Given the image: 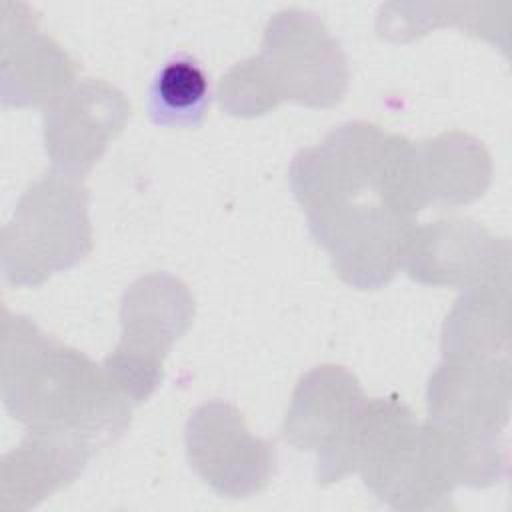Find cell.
I'll return each instance as SVG.
<instances>
[{"label":"cell","instance_id":"cell-13","mask_svg":"<svg viewBox=\"0 0 512 512\" xmlns=\"http://www.w3.org/2000/svg\"><path fill=\"white\" fill-rule=\"evenodd\" d=\"M96 450L80 436L28 426L16 448L2 456L0 500L4 510H28L74 482Z\"/></svg>","mask_w":512,"mask_h":512},{"label":"cell","instance_id":"cell-12","mask_svg":"<svg viewBox=\"0 0 512 512\" xmlns=\"http://www.w3.org/2000/svg\"><path fill=\"white\" fill-rule=\"evenodd\" d=\"M2 8V104L46 108L72 88L78 64L36 28L28 4L6 2Z\"/></svg>","mask_w":512,"mask_h":512},{"label":"cell","instance_id":"cell-6","mask_svg":"<svg viewBox=\"0 0 512 512\" xmlns=\"http://www.w3.org/2000/svg\"><path fill=\"white\" fill-rule=\"evenodd\" d=\"M194 318L188 286L172 274L152 272L132 282L120 302L122 338L102 360L110 384L132 404L152 396L172 344Z\"/></svg>","mask_w":512,"mask_h":512},{"label":"cell","instance_id":"cell-10","mask_svg":"<svg viewBox=\"0 0 512 512\" xmlns=\"http://www.w3.org/2000/svg\"><path fill=\"white\" fill-rule=\"evenodd\" d=\"M510 244L468 218L414 226L402 252L404 272L428 286L468 288L508 276Z\"/></svg>","mask_w":512,"mask_h":512},{"label":"cell","instance_id":"cell-9","mask_svg":"<svg viewBox=\"0 0 512 512\" xmlns=\"http://www.w3.org/2000/svg\"><path fill=\"white\" fill-rule=\"evenodd\" d=\"M192 470L220 496L248 498L274 474L276 446L254 436L242 412L224 400L198 406L184 428Z\"/></svg>","mask_w":512,"mask_h":512},{"label":"cell","instance_id":"cell-4","mask_svg":"<svg viewBox=\"0 0 512 512\" xmlns=\"http://www.w3.org/2000/svg\"><path fill=\"white\" fill-rule=\"evenodd\" d=\"M356 470L366 488L396 510H446L458 486L436 428L418 422L396 396L366 400Z\"/></svg>","mask_w":512,"mask_h":512},{"label":"cell","instance_id":"cell-16","mask_svg":"<svg viewBox=\"0 0 512 512\" xmlns=\"http://www.w3.org/2000/svg\"><path fill=\"white\" fill-rule=\"evenodd\" d=\"M210 106V80L202 64L178 54L156 72L148 112L154 124L166 128H198Z\"/></svg>","mask_w":512,"mask_h":512},{"label":"cell","instance_id":"cell-11","mask_svg":"<svg viewBox=\"0 0 512 512\" xmlns=\"http://www.w3.org/2000/svg\"><path fill=\"white\" fill-rule=\"evenodd\" d=\"M130 104L104 80L72 86L42 114L44 148L56 170L82 178L106 152L126 120Z\"/></svg>","mask_w":512,"mask_h":512},{"label":"cell","instance_id":"cell-14","mask_svg":"<svg viewBox=\"0 0 512 512\" xmlns=\"http://www.w3.org/2000/svg\"><path fill=\"white\" fill-rule=\"evenodd\" d=\"M416 176L424 204L460 206L480 198L492 178L490 154L464 132H444L414 142Z\"/></svg>","mask_w":512,"mask_h":512},{"label":"cell","instance_id":"cell-1","mask_svg":"<svg viewBox=\"0 0 512 512\" xmlns=\"http://www.w3.org/2000/svg\"><path fill=\"white\" fill-rule=\"evenodd\" d=\"M290 188L308 230L344 282L392 274L426 206L414 142L370 122H346L290 164Z\"/></svg>","mask_w":512,"mask_h":512},{"label":"cell","instance_id":"cell-15","mask_svg":"<svg viewBox=\"0 0 512 512\" xmlns=\"http://www.w3.org/2000/svg\"><path fill=\"white\" fill-rule=\"evenodd\" d=\"M444 358H508V276L464 288L442 326Z\"/></svg>","mask_w":512,"mask_h":512},{"label":"cell","instance_id":"cell-3","mask_svg":"<svg viewBox=\"0 0 512 512\" xmlns=\"http://www.w3.org/2000/svg\"><path fill=\"white\" fill-rule=\"evenodd\" d=\"M426 406L456 484H498L508 464L500 438L510 416V360L444 358L428 380Z\"/></svg>","mask_w":512,"mask_h":512},{"label":"cell","instance_id":"cell-2","mask_svg":"<svg viewBox=\"0 0 512 512\" xmlns=\"http://www.w3.org/2000/svg\"><path fill=\"white\" fill-rule=\"evenodd\" d=\"M2 400L12 418L84 438L96 452L130 424L132 402L84 352L4 310Z\"/></svg>","mask_w":512,"mask_h":512},{"label":"cell","instance_id":"cell-8","mask_svg":"<svg viewBox=\"0 0 512 512\" xmlns=\"http://www.w3.org/2000/svg\"><path fill=\"white\" fill-rule=\"evenodd\" d=\"M364 406L360 382L342 366L322 364L300 378L282 434L298 450L316 452L320 484L338 482L356 470V436Z\"/></svg>","mask_w":512,"mask_h":512},{"label":"cell","instance_id":"cell-5","mask_svg":"<svg viewBox=\"0 0 512 512\" xmlns=\"http://www.w3.org/2000/svg\"><path fill=\"white\" fill-rule=\"evenodd\" d=\"M88 188L60 170L44 172L16 204L2 232V270L12 286H38L92 250Z\"/></svg>","mask_w":512,"mask_h":512},{"label":"cell","instance_id":"cell-7","mask_svg":"<svg viewBox=\"0 0 512 512\" xmlns=\"http://www.w3.org/2000/svg\"><path fill=\"white\" fill-rule=\"evenodd\" d=\"M276 102L310 108L338 104L348 88V62L340 42L312 12L288 8L270 18L262 52L254 56Z\"/></svg>","mask_w":512,"mask_h":512}]
</instances>
